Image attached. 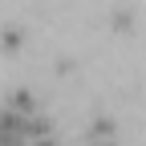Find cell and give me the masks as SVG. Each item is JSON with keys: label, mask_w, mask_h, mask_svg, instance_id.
<instances>
[{"label": "cell", "mask_w": 146, "mask_h": 146, "mask_svg": "<svg viewBox=\"0 0 146 146\" xmlns=\"http://www.w3.org/2000/svg\"><path fill=\"white\" fill-rule=\"evenodd\" d=\"M130 25H134V16H130V8H118V12H114V29H122V33H130Z\"/></svg>", "instance_id": "cell-1"}, {"label": "cell", "mask_w": 146, "mask_h": 146, "mask_svg": "<svg viewBox=\"0 0 146 146\" xmlns=\"http://www.w3.org/2000/svg\"><path fill=\"white\" fill-rule=\"evenodd\" d=\"M0 41H4L8 53H12V49H21V29H4V36H0Z\"/></svg>", "instance_id": "cell-2"}, {"label": "cell", "mask_w": 146, "mask_h": 146, "mask_svg": "<svg viewBox=\"0 0 146 146\" xmlns=\"http://www.w3.org/2000/svg\"><path fill=\"white\" fill-rule=\"evenodd\" d=\"M94 134H114V122H110V118H98L94 122Z\"/></svg>", "instance_id": "cell-3"}, {"label": "cell", "mask_w": 146, "mask_h": 146, "mask_svg": "<svg viewBox=\"0 0 146 146\" xmlns=\"http://www.w3.org/2000/svg\"><path fill=\"white\" fill-rule=\"evenodd\" d=\"M36 146H57V142H49V138H41V142H36Z\"/></svg>", "instance_id": "cell-4"}]
</instances>
